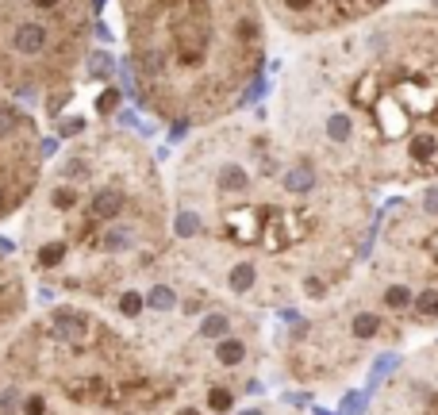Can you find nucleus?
Masks as SVG:
<instances>
[{"instance_id": "f257e3e1", "label": "nucleus", "mask_w": 438, "mask_h": 415, "mask_svg": "<svg viewBox=\"0 0 438 415\" xmlns=\"http://www.w3.org/2000/svg\"><path fill=\"white\" fill-rule=\"evenodd\" d=\"M369 196L284 135L227 127L181 162L177 258L239 304H323L350 285L354 262H373L380 215Z\"/></svg>"}, {"instance_id": "f03ea898", "label": "nucleus", "mask_w": 438, "mask_h": 415, "mask_svg": "<svg viewBox=\"0 0 438 415\" xmlns=\"http://www.w3.org/2000/svg\"><path fill=\"white\" fill-rule=\"evenodd\" d=\"M284 139L369 193L438 181V16L388 12L292 65Z\"/></svg>"}, {"instance_id": "7ed1b4c3", "label": "nucleus", "mask_w": 438, "mask_h": 415, "mask_svg": "<svg viewBox=\"0 0 438 415\" xmlns=\"http://www.w3.org/2000/svg\"><path fill=\"white\" fill-rule=\"evenodd\" d=\"M23 254L39 281L119 300L169 258V204L154 162L123 135L81 143L27 208Z\"/></svg>"}, {"instance_id": "20e7f679", "label": "nucleus", "mask_w": 438, "mask_h": 415, "mask_svg": "<svg viewBox=\"0 0 438 415\" xmlns=\"http://www.w3.org/2000/svg\"><path fill=\"white\" fill-rule=\"evenodd\" d=\"M177 389L139 343L58 304L0 346V415H161Z\"/></svg>"}, {"instance_id": "39448f33", "label": "nucleus", "mask_w": 438, "mask_h": 415, "mask_svg": "<svg viewBox=\"0 0 438 415\" xmlns=\"http://www.w3.org/2000/svg\"><path fill=\"white\" fill-rule=\"evenodd\" d=\"M284 370L304 384H335L354 373L373 350H400L407 327L385 316L358 285L338 304L323 308L319 316L284 311Z\"/></svg>"}, {"instance_id": "423d86ee", "label": "nucleus", "mask_w": 438, "mask_h": 415, "mask_svg": "<svg viewBox=\"0 0 438 415\" xmlns=\"http://www.w3.org/2000/svg\"><path fill=\"white\" fill-rule=\"evenodd\" d=\"M377 215L380 235L369 269L400 277L412 289H438V181L419 185L404 200H388Z\"/></svg>"}, {"instance_id": "0eeeda50", "label": "nucleus", "mask_w": 438, "mask_h": 415, "mask_svg": "<svg viewBox=\"0 0 438 415\" xmlns=\"http://www.w3.org/2000/svg\"><path fill=\"white\" fill-rule=\"evenodd\" d=\"M265 12L292 35H342L369 23L392 0H262Z\"/></svg>"}, {"instance_id": "6e6552de", "label": "nucleus", "mask_w": 438, "mask_h": 415, "mask_svg": "<svg viewBox=\"0 0 438 415\" xmlns=\"http://www.w3.org/2000/svg\"><path fill=\"white\" fill-rule=\"evenodd\" d=\"M39 135L27 139H0V220L31 200L39 185Z\"/></svg>"}, {"instance_id": "1a4fd4ad", "label": "nucleus", "mask_w": 438, "mask_h": 415, "mask_svg": "<svg viewBox=\"0 0 438 415\" xmlns=\"http://www.w3.org/2000/svg\"><path fill=\"white\" fill-rule=\"evenodd\" d=\"M23 304H27V289H23V273L20 266L0 254V343L8 338V331L16 327V319L23 316Z\"/></svg>"}, {"instance_id": "9d476101", "label": "nucleus", "mask_w": 438, "mask_h": 415, "mask_svg": "<svg viewBox=\"0 0 438 415\" xmlns=\"http://www.w3.org/2000/svg\"><path fill=\"white\" fill-rule=\"evenodd\" d=\"M112 73H116V58L104 50H89V58H85V77L89 81H108Z\"/></svg>"}, {"instance_id": "9b49d317", "label": "nucleus", "mask_w": 438, "mask_h": 415, "mask_svg": "<svg viewBox=\"0 0 438 415\" xmlns=\"http://www.w3.org/2000/svg\"><path fill=\"white\" fill-rule=\"evenodd\" d=\"M369 392H346L342 396V415H365Z\"/></svg>"}, {"instance_id": "f8f14e48", "label": "nucleus", "mask_w": 438, "mask_h": 415, "mask_svg": "<svg viewBox=\"0 0 438 415\" xmlns=\"http://www.w3.org/2000/svg\"><path fill=\"white\" fill-rule=\"evenodd\" d=\"M116 104H119V89L104 92V97H100V112H112V108H116Z\"/></svg>"}, {"instance_id": "ddd939ff", "label": "nucleus", "mask_w": 438, "mask_h": 415, "mask_svg": "<svg viewBox=\"0 0 438 415\" xmlns=\"http://www.w3.org/2000/svg\"><path fill=\"white\" fill-rule=\"evenodd\" d=\"M81 127H85V119H65V124H62L58 131H65V135H78Z\"/></svg>"}, {"instance_id": "4468645a", "label": "nucleus", "mask_w": 438, "mask_h": 415, "mask_svg": "<svg viewBox=\"0 0 438 415\" xmlns=\"http://www.w3.org/2000/svg\"><path fill=\"white\" fill-rule=\"evenodd\" d=\"M427 12H438V0H427Z\"/></svg>"}]
</instances>
